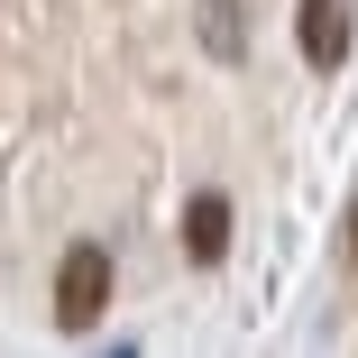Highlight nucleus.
I'll return each instance as SVG.
<instances>
[{
  "mask_svg": "<svg viewBox=\"0 0 358 358\" xmlns=\"http://www.w3.org/2000/svg\"><path fill=\"white\" fill-rule=\"evenodd\" d=\"M101 313H110V248L83 239V248H64V266H55V331H92Z\"/></svg>",
  "mask_w": 358,
  "mask_h": 358,
  "instance_id": "f257e3e1",
  "label": "nucleus"
},
{
  "mask_svg": "<svg viewBox=\"0 0 358 358\" xmlns=\"http://www.w3.org/2000/svg\"><path fill=\"white\" fill-rule=\"evenodd\" d=\"M294 37H303V55H313V74H340V55H349V10H340V0H303V10H294Z\"/></svg>",
  "mask_w": 358,
  "mask_h": 358,
  "instance_id": "f03ea898",
  "label": "nucleus"
},
{
  "mask_svg": "<svg viewBox=\"0 0 358 358\" xmlns=\"http://www.w3.org/2000/svg\"><path fill=\"white\" fill-rule=\"evenodd\" d=\"M184 257L193 266H221L230 257V193H193L184 202Z\"/></svg>",
  "mask_w": 358,
  "mask_h": 358,
  "instance_id": "7ed1b4c3",
  "label": "nucleus"
},
{
  "mask_svg": "<svg viewBox=\"0 0 358 358\" xmlns=\"http://www.w3.org/2000/svg\"><path fill=\"white\" fill-rule=\"evenodd\" d=\"M202 46L211 55H239L248 37H239V0H202Z\"/></svg>",
  "mask_w": 358,
  "mask_h": 358,
  "instance_id": "20e7f679",
  "label": "nucleus"
},
{
  "mask_svg": "<svg viewBox=\"0 0 358 358\" xmlns=\"http://www.w3.org/2000/svg\"><path fill=\"white\" fill-rule=\"evenodd\" d=\"M349 257H358V221H349Z\"/></svg>",
  "mask_w": 358,
  "mask_h": 358,
  "instance_id": "39448f33",
  "label": "nucleus"
}]
</instances>
